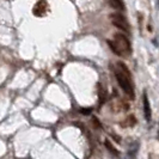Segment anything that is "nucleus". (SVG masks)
<instances>
[{"label": "nucleus", "mask_w": 159, "mask_h": 159, "mask_svg": "<svg viewBox=\"0 0 159 159\" xmlns=\"http://www.w3.org/2000/svg\"><path fill=\"white\" fill-rule=\"evenodd\" d=\"M108 44L111 48L114 54L119 56H126L129 55L132 53V47H130V42L123 34H116L114 36V40H108Z\"/></svg>", "instance_id": "1"}, {"label": "nucleus", "mask_w": 159, "mask_h": 159, "mask_svg": "<svg viewBox=\"0 0 159 159\" xmlns=\"http://www.w3.org/2000/svg\"><path fill=\"white\" fill-rule=\"evenodd\" d=\"M109 18H110L111 23L114 24V26H116L119 30L123 32H127V34L130 31V26H129L127 18L123 16L122 13H111L109 16Z\"/></svg>", "instance_id": "2"}, {"label": "nucleus", "mask_w": 159, "mask_h": 159, "mask_svg": "<svg viewBox=\"0 0 159 159\" xmlns=\"http://www.w3.org/2000/svg\"><path fill=\"white\" fill-rule=\"evenodd\" d=\"M115 77H116V80H117V83H119V85L121 86V89L133 99L134 98V90H133V86L130 84V79L127 78L126 75H123L120 71L115 72Z\"/></svg>", "instance_id": "3"}, {"label": "nucleus", "mask_w": 159, "mask_h": 159, "mask_svg": "<svg viewBox=\"0 0 159 159\" xmlns=\"http://www.w3.org/2000/svg\"><path fill=\"white\" fill-rule=\"evenodd\" d=\"M47 7H48L47 0H39V1L35 4L32 12H34V15H35V16L42 17V16H44V15H46Z\"/></svg>", "instance_id": "4"}, {"label": "nucleus", "mask_w": 159, "mask_h": 159, "mask_svg": "<svg viewBox=\"0 0 159 159\" xmlns=\"http://www.w3.org/2000/svg\"><path fill=\"white\" fill-rule=\"evenodd\" d=\"M143 114H145V119L146 121H151V105H150V101H148V97L146 93L143 95Z\"/></svg>", "instance_id": "5"}, {"label": "nucleus", "mask_w": 159, "mask_h": 159, "mask_svg": "<svg viewBox=\"0 0 159 159\" xmlns=\"http://www.w3.org/2000/svg\"><path fill=\"white\" fill-rule=\"evenodd\" d=\"M109 5L115 10H120V11H125V5L122 0H108Z\"/></svg>", "instance_id": "6"}, {"label": "nucleus", "mask_w": 159, "mask_h": 159, "mask_svg": "<svg viewBox=\"0 0 159 159\" xmlns=\"http://www.w3.org/2000/svg\"><path fill=\"white\" fill-rule=\"evenodd\" d=\"M117 67L120 68V72H121L123 75H126L127 78L132 79V74H130V72H129V70L127 68V66H126V65L122 64V62H119V64H117Z\"/></svg>", "instance_id": "7"}, {"label": "nucleus", "mask_w": 159, "mask_h": 159, "mask_svg": "<svg viewBox=\"0 0 159 159\" xmlns=\"http://www.w3.org/2000/svg\"><path fill=\"white\" fill-rule=\"evenodd\" d=\"M105 147L109 150V152H111L114 156H116V157H117V156H120V152L117 151V150H116V148H115V147H114V146H112L109 141H105Z\"/></svg>", "instance_id": "8"}, {"label": "nucleus", "mask_w": 159, "mask_h": 159, "mask_svg": "<svg viewBox=\"0 0 159 159\" xmlns=\"http://www.w3.org/2000/svg\"><path fill=\"white\" fill-rule=\"evenodd\" d=\"M91 111H92V109H91V108H84V109H80V112H81V114H84V115H89Z\"/></svg>", "instance_id": "9"}, {"label": "nucleus", "mask_w": 159, "mask_h": 159, "mask_svg": "<svg viewBox=\"0 0 159 159\" xmlns=\"http://www.w3.org/2000/svg\"><path fill=\"white\" fill-rule=\"evenodd\" d=\"M158 6H159V0H158Z\"/></svg>", "instance_id": "10"}, {"label": "nucleus", "mask_w": 159, "mask_h": 159, "mask_svg": "<svg viewBox=\"0 0 159 159\" xmlns=\"http://www.w3.org/2000/svg\"><path fill=\"white\" fill-rule=\"evenodd\" d=\"M158 136H159V132H158Z\"/></svg>", "instance_id": "11"}]
</instances>
